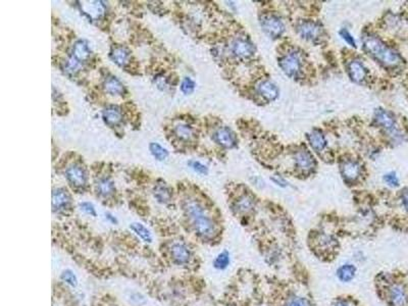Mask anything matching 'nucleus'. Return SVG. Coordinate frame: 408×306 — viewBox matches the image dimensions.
<instances>
[{
    "instance_id": "1",
    "label": "nucleus",
    "mask_w": 408,
    "mask_h": 306,
    "mask_svg": "<svg viewBox=\"0 0 408 306\" xmlns=\"http://www.w3.org/2000/svg\"><path fill=\"white\" fill-rule=\"evenodd\" d=\"M184 210L197 236L204 240H210L216 237L217 225L198 201L193 199L186 200Z\"/></svg>"
},
{
    "instance_id": "2",
    "label": "nucleus",
    "mask_w": 408,
    "mask_h": 306,
    "mask_svg": "<svg viewBox=\"0 0 408 306\" xmlns=\"http://www.w3.org/2000/svg\"><path fill=\"white\" fill-rule=\"evenodd\" d=\"M363 47L368 55L386 66H397L402 61L396 51L387 46L381 39L375 36H365L363 38Z\"/></svg>"
},
{
    "instance_id": "3",
    "label": "nucleus",
    "mask_w": 408,
    "mask_h": 306,
    "mask_svg": "<svg viewBox=\"0 0 408 306\" xmlns=\"http://www.w3.org/2000/svg\"><path fill=\"white\" fill-rule=\"evenodd\" d=\"M279 65L288 77L295 78L301 71L302 61L298 53L290 52L280 59Z\"/></svg>"
},
{
    "instance_id": "4",
    "label": "nucleus",
    "mask_w": 408,
    "mask_h": 306,
    "mask_svg": "<svg viewBox=\"0 0 408 306\" xmlns=\"http://www.w3.org/2000/svg\"><path fill=\"white\" fill-rule=\"evenodd\" d=\"M170 256L176 265H186L192 258V251L184 242H174L170 247Z\"/></svg>"
},
{
    "instance_id": "5",
    "label": "nucleus",
    "mask_w": 408,
    "mask_h": 306,
    "mask_svg": "<svg viewBox=\"0 0 408 306\" xmlns=\"http://www.w3.org/2000/svg\"><path fill=\"white\" fill-rule=\"evenodd\" d=\"M231 51L238 59H248L255 53V46L249 39L239 37L231 44Z\"/></svg>"
},
{
    "instance_id": "6",
    "label": "nucleus",
    "mask_w": 408,
    "mask_h": 306,
    "mask_svg": "<svg viewBox=\"0 0 408 306\" xmlns=\"http://www.w3.org/2000/svg\"><path fill=\"white\" fill-rule=\"evenodd\" d=\"M261 27L265 33L274 38L280 37L283 32L285 31V26H284V23L281 21L280 17L273 14L264 15L262 17Z\"/></svg>"
},
{
    "instance_id": "7",
    "label": "nucleus",
    "mask_w": 408,
    "mask_h": 306,
    "mask_svg": "<svg viewBox=\"0 0 408 306\" xmlns=\"http://www.w3.org/2000/svg\"><path fill=\"white\" fill-rule=\"evenodd\" d=\"M298 32L302 38L312 41L321 38L323 29L315 22H303L299 25Z\"/></svg>"
},
{
    "instance_id": "8",
    "label": "nucleus",
    "mask_w": 408,
    "mask_h": 306,
    "mask_svg": "<svg viewBox=\"0 0 408 306\" xmlns=\"http://www.w3.org/2000/svg\"><path fill=\"white\" fill-rule=\"evenodd\" d=\"M388 299L391 306H407L408 297L404 288L399 284H394L390 287Z\"/></svg>"
},
{
    "instance_id": "9",
    "label": "nucleus",
    "mask_w": 408,
    "mask_h": 306,
    "mask_svg": "<svg viewBox=\"0 0 408 306\" xmlns=\"http://www.w3.org/2000/svg\"><path fill=\"white\" fill-rule=\"evenodd\" d=\"M65 176H66L67 181L77 188L84 187L86 185L87 175H86L85 170L80 166L75 165V166L69 167L65 172Z\"/></svg>"
},
{
    "instance_id": "10",
    "label": "nucleus",
    "mask_w": 408,
    "mask_h": 306,
    "mask_svg": "<svg viewBox=\"0 0 408 306\" xmlns=\"http://www.w3.org/2000/svg\"><path fill=\"white\" fill-rule=\"evenodd\" d=\"M214 140L226 148H232L236 145V136L228 128L219 129L214 135Z\"/></svg>"
},
{
    "instance_id": "11",
    "label": "nucleus",
    "mask_w": 408,
    "mask_h": 306,
    "mask_svg": "<svg viewBox=\"0 0 408 306\" xmlns=\"http://www.w3.org/2000/svg\"><path fill=\"white\" fill-rule=\"evenodd\" d=\"M70 203V197L68 193L61 188L53 190L52 192V208L53 210L65 209Z\"/></svg>"
},
{
    "instance_id": "12",
    "label": "nucleus",
    "mask_w": 408,
    "mask_h": 306,
    "mask_svg": "<svg viewBox=\"0 0 408 306\" xmlns=\"http://www.w3.org/2000/svg\"><path fill=\"white\" fill-rule=\"evenodd\" d=\"M341 172L343 177L348 181H355L360 175L361 168L357 161L346 160L341 166Z\"/></svg>"
},
{
    "instance_id": "13",
    "label": "nucleus",
    "mask_w": 408,
    "mask_h": 306,
    "mask_svg": "<svg viewBox=\"0 0 408 306\" xmlns=\"http://www.w3.org/2000/svg\"><path fill=\"white\" fill-rule=\"evenodd\" d=\"M348 73L354 82L360 83L366 78L367 70L362 62L359 61H353L348 65Z\"/></svg>"
},
{
    "instance_id": "14",
    "label": "nucleus",
    "mask_w": 408,
    "mask_h": 306,
    "mask_svg": "<svg viewBox=\"0 0 408 306\" xmlns=\"http://www.w3.org/2000/svg\"><path fill=\"white\" fill-rule=\"evenodd\" d=\"M357 273V268L353 263H344L337 269V278L342 283H350L354 280Z\"/></svg>"
},
{
    "instance_id": "15",
    "label": "nucleus",
    "mask_w": 408,
    "mask_h": 306,
    "mask_svg": "<svg viewBox=\"0 0 408 306\" xmlns=\"http://www.w3.org/2000/svg\"><path fill=\"white\" fill-rule=\"evenodd\" d=\"M258 93L264 99H267L269 101H274L279 96V89L274 83L270 81H264L260 83L258 86Z\"/></svg>"
},
{
    "instance_id": "16",
    "label": "nucleus",
    "mask_w": 408,
    "mask_h": 306,
    "mask_svg": "<svg viewBox=\"0 0 408 306\" xmlns=\"http://www.w3.org/2000/svg\"><path fill=\"white\" fill-rule=\"evenodd\" d=\"M295 161L299 169L303 171H310L314 166L312 155L307 150H300L295 154Z\"/></svg>"
},
{
    "instance_id": "17",
    "label": "nucleus",
    "mask_w": 408,
    "mask_h": 306,
    "mask_svg": "<svg viewBox=\"0 0 408 306\" xmlns=\"http://www.w3.org/2000/svg\"><path fill=\"white\" fill-rule=\"evenodd\" d=\"M375 118L377 122L387 131H393L395 129V120L390 113L380 109L376 112Z\"/></svg>"
},
{
    "instance_id": "18",
    "label": "nucleus",
    "mask_w": 408,
    "mask_h": 306,
    "mask_svg": "<svg viewBox=\"0 0 408 306\" xmlns=\"http://www.w3.org/2000/svg\"><path fill=\"white\" fill-rule=\"evenodd\" d=\"M102 118L103 121L105 122V123H108L109 125H112V127H115V125L118 124L121 120V113L118 109L114 106L108 107V109H105L102 113Z\"/></svg>"
},
{
    "instance_id": "19",
    "label": "nucleus",
    "mask_w": 408,
    "mask_h": 306,
    "mask_svg": "<svg viewBox=\"0 0 408 306\" xmlns=\"http://www.w3.org/2000/svg\"><path fill=\"white\" fill-rule=\"evenodd\" d=\"M130 230L135 234V235L140 238L142 241L145 243H152L153 237L151 232L141 223H132L129 226Z\"/></svg>"
},
{
    "instance_id": "20",
    "label": "nucleus",
    "mask_w": 408,
    "mask_h": 306,
    "mask_svg": "<svg viewBox=\"0 0 408 306\" xmlns=\"http://www.w3.org/2000/svg\"><path fill=\"white\" fill-rule=\"evenodd\" d=\"M105 6L101 1H92L86 5H83V12L90 19H99L104 14Z\"/></svg>"
},
{
    "instance_id": "21",
    "label": "nucleus",
    "mask_w": 408,
    "mask_h": 306,
    "mask_svg": "<svg viewBox=\"0 0 408 306\" xmlns=\"http://www.w3.org/2000/svg\"><path fill=\"white\" fill-rule=\"evenodd\" d=\"M104 90L111 95H122L125 93V87L116 77H110L105 80Z\"/></svg>"
},
{
    "instance_id": "22",
    "label": "nucleus",
    "mask_w": 408,
    "mask_h": 306,
    "mask_svg": "<svg viewBox=\"0 0 408 306\" xmlns=\"http://www.w3.org/2000/svg\"><path fill=\"white\" fill-rule=\"evenodd\" d=\"M153 196L157 202L166 204L172 199V192L165 183H159L153 189Z\"/></svg>"
},
{
    "instance_id": "23",
    "label": "nucleus",
    "mask_w": 408,
    "mask_h": 306,
    "mask_svg": "<svg viewBox=\"0 0 408 306\" xmlns=\"http://www.w3.org/2000/svg\"><path fill=\"white\" fill-rule=\"evenodd\" d=\"M308 140L311 147L319 152L325 149V147L327 146V141L325 136L323 135V133L318 130H313L309 135H308Z\"/></svg>"
},
{
    "instance_id": "24",
    "label": "nucleus",
    "mask_w": 408,
    "mask_h": 306,
    "mask_svg": "<svg viewBox=\"0 0 408 306\" xmlns=\"http://www.w3.org/2000/svg\"><path fill=\"white\" fill-rule=\"evenodd\" d=\"M90 56V50L85 41H78L73 47V58L78 61H85Z\"/></svg>"
},
{
    "instance_id": "25",
    "label": "nucleus",
    "mask_w": 408,
    "mask_h": 306,
    "mask_svg": "<svg viewBox=\"0 0 408 306\" xmlns=\"http://www.w3.org/2000/svg\"><path fill=\"white\" fill-rule=\"evenodd\" d=\"M254 207V200L250 195H243L235 203V209L239 213H248Z\"/></svg>"
},
{
    "instance_id": "26",
    "label": "nucleus",
    "mask_w": 408,
    "mask_h": 306,
    "mask_svg": "<svg viewBox=\"0 0 408 306\" xmlns=\"http://www.w3.org/2000/svg\"><path fill=\"white\" fill-rule=\"evenodd\" d=\"M129 58H130V52L125 47H117L112 52L113 61L120 66L125 65L128 62Z\"/></svg>"
},
{
    "instance_id": "27",
    "label": "nucleus",
    "mask_w": 408,
    "mask_h": 306,
    "mask_svg": "<svg viewBox=\"0 0 408 306\" xmlns=\"http://www.w3.org/2000/svg\"><path fill=\"white\" fill-rule=\"evenodd\" d=\"M231 263V255H230V252L228 250H223L222 252L215 257L214 262V267L216 269H219V271H224L226 269Z\"/></svg>"
},
{
    "instance_id": "28",
    "label": "nucleus",
    "mask_w": 408,
    "mask_h": 306,
    "mask_svg": "<svg viewBox=\"0 0 408 306\" xmlns=\"http://www.w3.org/2000/svg\"><path fill=\"white\" fill-rule=\"evenodd\" d=\"M115 192V184L110 179H101L97 184V193L102 197H110Z\"/></svg>"
},
{
    "instance_id": "29",
    "label": "nucleus",
    "mask_w": 408,
    "mask_h": 306,
    "mask_svg": "<svg viewBox=\"0 0 408 306\" xmlns=\"http://www.w3.org/2000/svg\"><path fill=\"white\" fill-rule=\"evenodd\" d=\"M175 133L180 139L188 141L193 138L194 136V130L191 125L187 123H179L175 125Z\"/></svg>"
},
{
    "instance_id": "30",
    "label": "nucleus",
    "mask_w": 408,
    "mask_h": 306,
    "mask_svg": "<svg viewBox=\"0 0 408 306\" xmlns=\"http://www.w3.org/2000/svg\"><path fill=\"white\" fill-rule=\"evenodd\" d=\"M283 306H312V303L304 296L292 294L285 300Z\"/></svg>"
},
{
    "instance_id": "31",
    "label": "nucleus",
    "mask_w": 408,
    "mask_h": 306,
    "mask_svg": "<svg viewBox=\"0 0 408 306\" xmlns=\"http://www.w3.org/2000/svg\"><path fill=\"white\" fill-rule=\"evenodd\" d=\"M149 150L152 154V156L157 159V160H165L169 156V151L164 148L162 145H159L158 143L152 142L149 144Z\"/></svg>"
},
{
    "instance_id": "32",
    "label": "nucleus",
    "mask_w": 408,
    "mask_h": 306,
    "mask_svg": "<svg viewBox=\"0 0 408 306\" xmlns=\"http://www.w3.org/2000/svg\"><path fill=\"white\" fill-rule=\"evenodd\" d=\"M60 280L65 285L72 287V288H76L79 284L78 278L72 269H64V271L60 274Z\"/></svg>"
},
{
    "instance_id": "33",
    "label": "nucleus",
    "mask_w": 408,
    "mask_h": 306,
    "mask_svg": "<svg viewBox=\"0 0 408 306\" xmlns=\"http://www.w3.org/2000/svg\"><path fill=\"white\" fill-rule=\"evenodd\" d=\"M317 242V246L319 247L322 245L323 250H329L332 251L334 250V247L336 246V241L331 237V236H327V235H323V236H319L316 239Z\"/></svg>"
},
{
    "instance_id": "34",
    "label": "nucleus",
    "mask_w": 408,
    "mask_h": 306,
    "mask_svg": "<svg viewBox=\"0 0 408 306\" xmlns=\"http://www.w3.org/2000/svg\"><path fill=\"white\" fill-rule=\"evenodd\" d=\"M195 86H196V85H195L194 81H193L192 79H190L189 77H186V78L183 80L182 84H181V91H182L184 94L189 95V94L193 93L194 89H195Z\"/></svg>"
},
{
    "instance_id": "35",
    "label": "nucleus",
    "mask_w": 408,
    "mask_h": 306,
    "mask_svg": "<svg viewBox=\"0 0 408 306\" xmlns=\"http://www.w3.org/2000/svg\"><path fill=\"white\" fill-rule=\"evenodd\" d=\"M80 66H81V62L78 61L76 59L72 58V59H69V60L66 61L64 68H65V70L67 71V73H69V74H75V73H77V71L79 70Z\"/></svg>"
},
{
    "instance_id": "36",
    "label": "nucleus",
    "mask_w": 408,
    "mask_h": 306,
    "mask_svg": "<svg viewBox=\"0 0 408 306\" xmlns=\"http://www.w3.org/2000/svg\"><path fill=\"white\" fill-rule=\"evenodd\" d=\"M80 208L83 212H85L88 215H91V217H96L97 213H96V209L94 207V205L91 202H82L80 203Z\"/></svg>"
},
{
    "instance_id": "37",
    "label": "nucleus",
    "mask_w": 408,
    "mask_h": 306,
    "mask_svg": "<svg viewBox=\"0 0 408 306\" xmlns=\"http://www.w3.org/2000/svg\"><path fill=\"white\" fill-rule=\"evenodd\" d=\"M189 165L195 172L198 173V174L207 175V173H208V169L204 165L199 163V161H190Z\"/></svg>"
},
{
    "instance_id": "38",
    "label": "nucleus",
    "mask_w": 408,
    "mask_h": 306,
    "mask_svg": "<svg viewBox=\"0 0 408 306\" xmlns=\"http://www.w3.org/2000/svg\"><path fill=\"white\" fill-rule=\"evenodd\" d=\"M384 180H385V182H386L388 185L392 186V187H396V186L399 185V180H398V178H397V176H396L395 173H389V174L385 175Z\"/></svg>"
},
{
    "instance_id": "39",
    "label": "nucleus",
    "mask_w": 408,
    "mask_h": 306,
    "mask_svg": "<svg viewBox=\"0 0 408 306\" xmlns=\"http://www.w3.org/2000/svg\"><path fill=\"white\" fill-rule=\"evenodd\" d=\"M340 35L342 36V38H343L349 45H351V46H353V47H356L355 40H354V38L352 37V35H351L346 29H343V30L340 32Z\"/></svg>"
},
{
    "instance_id": "40",
    "label": "nucleus",
    "mask_w": 408,
    "mask_h": 306,
    "mask_svg": "<svg viewBox=\"0 0 408 306\" xmlns=\"http://www.w3.org/2000/svg\"><path fill=\"white\" fill-rule=\"evenodd\" d=\"M155 83H156L157 87H158L159 89H162V90H164V89H166V88L168 87L167 79H166L165 77H163V76L157 77V78L155 79Z\"/></svg>"
},
{
    "instance_id": "41",
    "label": "nucleus",
    "mask_w": 408,
    "mask_h": 306,
    "mask_svg": "<svg viewBox=\"0 0 408 306\" xmlns=\"http://www.w3.org/2000/svg\"><path fill=\"white\" fill-rule=\"evenodd\" d=\"M334 306H354L350 301L345 300V299H339L337 300L334 304Z\"/></svg>"
},
{
    "instance_id": "42",
    "label": "nucleus",
    "mask_w": 408,
    "mask_h": 306,
    "mask_svg": "<svg viewBox=\"0 0 408 306\" xmlns=\"http://www.w3.org/2000/svg\"><path fill=\"white\" fill-rule=\"evenodd\" d=\"M402 202L406 210H408V190H404L402 193Z\"/></svg>"
},
{
    "instance_id": "43",
    "label": "nucleus",
    "mask_w": 408,
    "mask_h": 306,
    "mask_svg": "<svg viewBox=\"0 0 408 306\" xmlns=\"http://www.w3.org/2000/svg\"><path fill=\"white\" fill-rule=\"evenodd\" d=\"M105 218H106V220H108L110 223H112L113 225H117V218L114 217V215H113L112 213H106V214H105Z\"/></svg>"
},
{
    "instance_id": "44",
    "label": "nucleus",
    "mask_w": 408,
    "mask_h": 306,
    "mask_svg": "<svg viewBox=\"0 0 408 306\" xmlns=\"http://www.w3.org/2000/svg\"><path fill=\"white\" fill-rule=\"evenodd\" d=\"M272 180H273V181H274L277 185H279V186H282V187H285V186H286V182L284 181V180L281 179V178L274 177V178H272Z\"/></svg>"
}]
</instances>
